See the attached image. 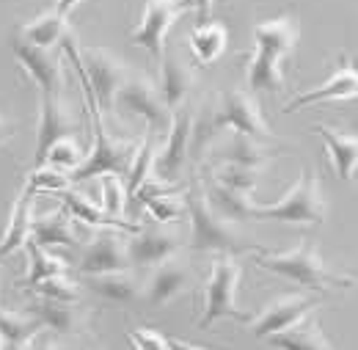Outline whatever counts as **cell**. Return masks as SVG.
Wrapping results in <instances>:
<instances>
[{
    "instance_id": "26",
    "label": "cell",
    "mask_w": 358,
    "mask_h": 350,
    "mask_svg": "<svg viewBox=\"0 0 358 350\" xmlns=\"http://www.w3.org/2000/svg\"><path fill=\"white\" fill-rule=\"evenodd\" d=\"M31 240L45 246V248H55V246H64V248H75L78 246V237H75V229H72V216L64 210H52L45 216H34V229H31Z\"/></svg>"
},
{
    "instance_id": "34",
    "label": "cell",
    "mask_w": 358,
    "mask_h": 350,
    "mask_svg": "<svg viewBox=\"0 0 358 350\" xmlns=\"http://www.w3.org/2000/svg\"><path fill=\"white\" fill-rule=\"evenodd\" d=\"M210 176L224 182L234 190H243V193H254L257 185H259V176L262 169H248V166H237V163H213Z\"/></svg>"
},
{
    "instance_id": "7",
    "label": "cell",
    "mask_w": 358,
    "mask_h": 350,
    "mask_svg": "<svg viewBox=\"0 0 358 350\" xmlns=\"http://www.w3.org/2000/svg\"><path fill=\"white\" fill-rule=\"evenodd\" d=\"M116 108L143 119L146 130L157 132V135L169 132L171 119H174V111L166 105L160 86L155 80H149L146 75H138V72H130L127 80L122 83L119 94H116Z\"/></svg>"
},
{
    "instance_id": "3",
    "label": "cell",
    "mask_w": 358,
    "mask_h": 350,
    "mask_svg": "<svg viewBox=\"0 0 358 350\" xmlns=\"http://www.w3.org/2000/svg\"><path fill=\"white\" fill-rule=\"evenodd\" d=\"M185 207L190 220V248L193 251H210V254H240V251H254L257 243H248L234 220L224 218L207 199L201 185H190L185 190Z\"/></svg>"
},
{
    "instance_id": "27",
    "label": "cell",
    "mask_w": 358,
    "mask_h": 350,
    "mask_svg": "<svg viewBox=\"0 0 358 350\" xmlns=\"http://www.w3.org/2000/svg\"><path fill=\"white\" fill-rule=\"evenodd\" d=\"M204 193H207V199H210V204L229 220H254L251 218V207H254V199H251V193H243V190H234V188H229L224 182H218V179H213V176H207L204 179Z\"/></svg>"
},
{
    "instance_id": "2",
    "label": "cell",
    "mask_w": 358,
    "mask_h": 350,
    "mask_svg": "<svg viewBox=\"0 0 358 350\" xmlns=\"http://www.w3.org/2000/svg\"><path fill=\"white\" fill-rule=\"evenodd\" d=\"M61 50L66 52V58L80 72L83 91H86V105L99 108V111H113L116 108V94H119V88L133 69L116 52H110L105 47H83L80 50L78 36L72 31L61 42Z\"/></svg>"
},
{
    "instance_id": "32",
    "label": "cell",
    "mask_w": 358,
    "mask_h": 350,
    "mask_svg": "<svg viewBox=\"0 0 358 350\" xmlns=\"http://www.w3.org/2000/svg\"><path fill=\"white\" fill-rule=\"evenodd\" d=\"M83 160H86V152H83L80 141H78L75 135H64V138H58V141L50 144L42 166H52V169H61V172L69 174V172H75Z\"/></svg>"
},
{
    "instance_id": "10",
    "label": "cell",
    "mask_w": 358,
    "mask_h": 350,
    "mask_svg": "<svg viewBox=\"0 0 358 350\" xmlns=\"http://www.w3.org/2000/svg\"><path fill=\"white\" fill-rule=\"evenodd\" d=\"M193 119H196V111H193L187 102L174 111L171 127L166 132L163 146H157V158H155V174L160 176V179L177 182L179 174H182V169H185V163H187V155H190Z\"/></svg>"
},
{
    "instance_id": "19",
    "label": "cell",
    "mask_w": 358,
    "mask_h": 350,
    "mask_svg": "<svg viewBox=\"0 0 358 350\" xmlns=\"http://www.w3.org/2000/svg\"><path fill=\"white\" fill-rule=\"evenodd\" d=\"M273 158H278L275 149L243 132H231L221 146L213 149V163H237L248 169H265Z\"/></svg>"
},
{
    "instance_id": "22",
    "label": "cell",
    "mask_w": 358,
    "mask_h": 350,
    "mask_svg": "<svg viewBox=\"0 0 358 350\" xmlns=\"http://www.w3.org/2000/svg\"><path fill=\"white\" fill-rule=\"evenodd\" d=\"M28 312H31L34 317H39L42 326L50 328L52 334L72 337V334H83V331H86V314H83V309H78V304L42 298V301H36L34 307H28Z\"/></svg>"
},
{
    "instance_id": "16",
    "label": "cell",
    "mask_w": 358,
    "mask_h": 350,
    "mask_svg": "<svg viewBox=\"0 0 358 350\" xmlns=\"http://www.w3.org/2000/svg\"><path fill=\"white\" fill-rule=\"evenodd\" d=\"M348 102V99H358V66H356V58H348L342 55L339 58V66L336 72L320 83V86L309 88L303 94H298L295 99H289L284 105V113H295L301 108H309V105H317V102Z\"/></svg>"
},
{
    "instance_id": "35",
    "label": "cell",
    "mask_w": 358,
    "mask_h": 350,
    "mask_svg": "<svg viewBox=\"0 0 358 350\" xmlns=\"http://www.w3.org/2000/svg\"><path fill=\"white\" fill-rule=\"evenodd\" d=\"M99 204L105 207L108 216L113 218H122L124 210H127V199H130V190H127V182L122 174H102L99 176Z\"/></svg>"
},
{
    "instance_id": "5",
    "label": "cell",
    "mask_w": 358,
    "mask_h": 350,
    "mask_svg": "<svg viewBox=\"0 0 358 350\" xmlns=\"http://www.w3.org/2000/svg\"><path fill=\"white\" fill-rule=\"evenodd\" d=\"M240 279H243V267L237 254H215V262L210 265V276L204 281V307L199 317V328H210L224 317L240 323H248L254 317L237 304Z\"/></svg>"
},
{
    "instance_id": "29",
    "label": "cell",
    "mask_w": 358,
    "mask_h": 350,
    "mask_svg": "<svg viewBox=\"0 0 358 350\" xmlns=\"http://www.w3.org/2000/svg\"><path fill=\"white\" fill-rule=\"evenodd\" d=\"M17 34H20L25 42L36 44V47L55 50V47H61V42L66 39L69 25H66V17H64V14H58V11L52 8V11H45V14L34 17L31 22H25Z\"/></svg>"
},
{
    "instance_id": "11",
    "label": "cell",
    "mask_w": 358,
    "mask_h": 350,
    "mask_svg": "<svg viewBox=\"0 0 358 350\" xmlns=\"http://www.w3.org/2000/svg\"><path fill=\"white\" fill-rule=\"evenodd\" d=\"M182 248H185V237L174 229L138 226L127 237V254H130V265L135 267H155L177 257Z\"/></svg>"
},
{
    "instance_id": "33",
    "label": "cell",
    "mask_w": 358,
    "mask_h": 350,
    "mask_svg": "<svg viewBox=\"0 0 358 350\" xmlns=\"http://www.w3.org/2000/svg\"><path fill=\"white\" fill-rule=\"evenodd\" d=\"M25 248H28V254H31V270H28V276H25L22 284H36V281H42L47 276H55V273H66V270H69L66 260L55 257L50 248L34 243V240H28Z\"/></svg>"
},
{
    "instance_id": "18",
    "label": "cell",
    "mask_w": 358,
    "mask_h": 350,
    "mask_svg": "<svg viewBox=\"0 0 358 350\" xmlns=\"http://www.w3.org/2000/svg\"><path fill=\"white\" fill-rule=\"evenodd\" d=\"M64 135H75V119L69 116L61 97L42 94V111H39V127H36V163L34 166L45 163V152L50 149V144Z\"/></svg>"
},
{
    "instance_id": "30",
    "label": "cell",
    "mask_w": 358,
    "mask_h": 350,
    "mask_svg": "<svg viewBox=\"0 0 358 350\" xmlns=\"http://www.w3.org/2000/svg\"><path fill=\"white\" fill-rule=\"evenodd\" d=\"M42 320L34 317L31 312H14V309H0V331L8 342V348H28L31 340L42 331Z\"/></svg>"
},
{
    "instance_id": "40",
    "label": "cell",
    "mask_w": 358,
    "mask_h": 350,
    "mask_svg": "<svg viewBox=\"0 0 358 350\" xmlns=\"http://www.w3.org/2000/svg\"><path fill=\"white\" fill-rule=\"evenodd\" d=\"M190 6H193V11L199 14V22H207V20H210V14H213L215 0H190Z\"/></svg>"
},
{
    "instance_id": "6",
    "label": "cell",
    "mask_w": 358,
    "mask_h": 350,
    "mask_svg": "<svg viewBox=\"0 0 358 350\" xmlns=\"http://www.w3.org/2000/svg\"><path fill=\"white\" fill-rule=\"evenodd\" d=\"M89 111H91V119H94V146H91V152L86 155V160L75 172H69L72 185L86 182V179H96V176L102 174L127 176L130 166H133L135 152H138V144L135 141H119V138H113L110 132L105 130V125H102L99 108H89Z\"/></svg>"
},
{
    "instance_id": "21",
    "label": "cell",
    "mask_w": 358,
    "mask_h": 350,
    "mask_svg": "<svg viewBox=\"0 0 358 350\" xmlns=\"http://www.w3.org/2000/svg\"><path fill=\"white\" fill-rule=\"evenodd\" d=\"M31 229H34V190L25 185L20 190V196L14 199V204H11L6 234L0 237V260L6 254H14V251H20V248L28 246Z\"/></svg>"
},
{
    "instance_id": "23",
    "label": "cell",
    "mask_w": 358,
    "mask_h": 350,
    "mask_svg": "<svg viewBox=\"0 0 358 350\" xmlns=\"http://www.w3.org/2000/svg\"><path fill=\"white\" fill-rule=\"evenodd\" d=\"M193 86H196L193 69L179 58L177 52H169V50H166V55H163V61H160V94H163L166 105H169L171 111L182 108V105L187 102Z\"/></svg>"
},
{
    "instance_id": "28",
    "label": "cell",
    "mask_w": 358,
    "mask_h": 350,
    "mask_svg": "<svg viewBox=\"0 0 358 350\" xmlns=\"http://www.w3.org/2000/svg\"><path fill=\"white\" fill-rule=\"evenodd\" d=\"M187 44H190V52H193L196 64L210 66V64H215L224 55L226 44H229V31H226L224 22L207 20V22H199L193 28Z\"/></svg>"
},
{
    "instance_id": "31",
    "label": "cell",
    "mask_w": 358,
    "mask_h": 350,
    "mask_svg": "<svg viewBox=\"0 0 358 350\" xmlns=\"http://www.w3.org/2000/svg\"><path fill=\"white\" fill-rule=\"evenodd\" d=\"M245 86L251 94H259V91H284V66L281 64H273L265 61L254 52H248V61H245Z\"/></svg>"
},
{
    "instance_id": "41",
    "label": "cell",
    "mask_w": 358,
    "mask_h": 350,
    "mask_svg": "<svg viewBox=\"0 0 358 350\" xmlns=\"http://www.w3.org/2000/svg\"><path fill=\"white\" fill-rule=\"evenodd\" d=\"M11 138H14V125L0 113V146H3V144H8Z\"/></svg>"
},
{
    "instance_id": "8",
    "label": "cell",
    "mask_w": 358,
    "mask_h": 350,
    "mask_svg": "<svg viewBox=\"0 0 358 350\" xmlns=\"http://www.w3.org/2000/svg\"><path fill=\"white\" fill-rule=\"evenodd\" d=\"M187 11H193L190 0H146L130 39H133V44L143 47L160 64L166 55V42H169L174 22Z\"/></svg>"
},
{
    "instance_id": "24",
    "label": "cell",
    "mask_w": 358,
    "mask_h": 350,
    "mask_svg": "<svg viewBox=\"0 0 358 350\" xmlns=\"http://www.w3.org/2000/svg\"><path fill=\"white\" fill-rule=\"evenodd\" d=\"M58 196H61V202H64L66 213H69L75 220H83L86 226H94V229H124V232H135V229H138L135 223H127V220L108 216V213H105V207H102L99 202L89 199V196H86V193H80V190L66 188V190H61Z\"/></svg>"
},
{
    "instance_id": "43",
    "label": "cell",
    "mask_w": 358,
    "mask_h": 350,
    "mask_svg": "<svg viewBox=\"0 0 358 350\" xmlns=\"http://www.w3.org/2000/svg\"><path fill=\"white\" fill-rule=\"evenodd\" d=\"M0 348H8V342H6V337H3V331H0Z\"/></svg>"
},
{
    "instance_id": "12",
    "label": "cell",
    "mask_w": 358,
    "mask_h": 350,
    "mask_svg": "<svg viewBox=\"0 0 358 350\" xmlns=\"http://www.w3.org/2000/svg\"><path fill=\"white\" fill-rule=\"evenodd\" d=\"M254 55L273 61V64H284L301 39V25H298V17L292 14H281V17H273L265 22H257L254 31Z\"/></svg>"
},
{
    "instance_id": "42",
    "label": "cell",
    "mask_w": 358,
    "mask_h": 350,
    "mask_svg": "<svg viewBox=\"0 0 358 350\" xmlns=\"http://www.w3.org/2000/svg\"><path fill=\"white\" fill-rule=\"evenodd\" d=\"M80 3H83V0H55V11L64 14V17H69Z\"/></svg>"
},
{
    "instance_id": "37",
    "label": "cell",
    "mask_w": 358,
    "mask_h": 350,
    "mask_svg": "<svg viewBox=\"0 0 358 350\" xmlns=\"http://www.w3.org/2000/svg\"><path fill=\"white\" fill-rule=\"evenodd\" d=\"M146 213L160 223H174L182 216H187V207H185V193H163V196H155V199H146L143 202Z\"/></svg>"
},
{
    "instance_id": "1",
    "label": "cell",
    "mask_w": 358,
    "mask_h": 350,
    "mask_svg": "<svg viewBox=\"0 0 358 350\" xmlns=\"http://www.w3.org/2000/svg\"><path fill=\"white\" fill-rule=\"evenodd\" d=\"M254 265L275 273L298 287H306L312 293H325V290H348L356 287L358 276H345V273H334L328 265L322 262L314 240H301L295 248L289 251H270L265 246H257L254 251Z\"/></svg>"
},
{
    "instance_id": "39",
    "label": "cell",
    "mask_w": 358,
    "mask_h": 350,
    "mask_svg": "<svg viewBox=\"0 0 358 350\" xmlns=\"http://www.w3.org/2000/svg\"><path fill=\"white\" fill-rule=\"evenodd\" d=\"M130 342L141 350H174L171 340L163 337V334L155 331V328H133V331H130Z\"/></svg>"
},
{
    "instance_id": "38",
    "label": "cell",
    "mask_w": 358,
    "mask_h": 350,
    "mask_svg": "<svg viewBox=\"0 0 358 350\" xmlns=\"http://www.w3.org/2000/svg\"><path fill=\"white\" fill-rule=\"evenodd\" d=\"M72 185V179L66 172L61 169H52V166H36L31 174H28V188L34 193H61Z\"/></svg>"
},
{
    "instance_id": "17",
    "label": "cell",
    "mask_w": 358,
    "mask_h": 350,
    "mask_svg": "<svg viewBox=\"0 0 358 350\" xmlns=\"http://www.w3.org/2000/svg\"><path fill=\"white\" fill-rule=\"evenodd\" d=\"M317 135L325 141L328 149V160L334 174L342 182H353L358 176V135L356 132L336 130L331 125H314Z\"/></svg>"
},
{
    "instance_id": "25",
    "label": "cell",
    "mask_w": 358,
    "mask_h": 350,
    "mask_svg": "<svg viewBox=\"0 0 358 350\" xmlns=\"http://www.w3.org/2000/svg\"><path fill=\"white\" fill-rule=\"evenodd\" d=\"M270 345L275 348H287V350H325V348H334V342L325 337L320 320L314 317L312 312L306 317H301L298 323H292L289 328L278 331L268 337Z\"/></svg>"
},
{
    "instance_id": "4",
    "label": "cell",
    "mask_w": 358,
    "mask_h": 350,
    "mask_svg": "<svg viewBox=\"0 0 358 350\" xmlns=\"http://www.w3.org/2000/svg\"><path fill=\"white\" fill-rule=\"evenodd\" d=\"M328 216V202L320 188V179L312 169L301 172L298 182L275 202H254L251 218L254 220H281V223H309L320 226Z\"/></svg>"
},
{
    "instance_id": "13",
    "label": "cell",
    "mask_w": 358,
    "mask_h": 350,
    "mask_svg": "<svg viewBox=\"0 0 358 350\" xmlns=\"http://www.w3.org/2000/svg\"><path fill=\"white\" fill-rule=\"evenodd\" d=\"M130 254H127V237L119 234V229H99L80 254L78 270L80 276L94 273H110V270H127Z\"/></svg>"
},
{
    "instance_id": "36",
    "label": "cell",
    "mask_w": 358,
    "mask_h": 350,
    "mask_svg": "<svg viewBox=\"0 0 358 350\" xmlns=\"http://www.w3.org/2000/svg\"><path fill=\"white\" fill-rule=\"evenodd\" d=\"M34 293L39 298H52V301H69V304H78L80 301V284L72 281L66 273H55V276H47L42 281L31 284Z\"/></svg>"
},
{
    "instance_id": "15",
    "label": "cell",
    "mask_w": 358,
    "mask_h": 350,
    "mask_svg": "<svg viewBox=\"0 0 358 350\" xmlns=\"http://www.w3.org/2000/svg\"><path fill=\"white\" fill-rule=\"evenodd\" d=\"M317 307H320L317 295H281L248 320V331L259 340H268L273 334L289 328L292 323H298L301 317H306Z\"/></svg>"
},
{
    "instance_id": "14",
    "label": "cell",
    "mask_w": 358,
    "mask_h": 350,
    "mask_svg": "<svg viewBox=\"0 0 358 350\" xmlns=\"http://www.w3.org/2000/svg\"><path fill=\"white\" fill-rule=\"evenodd\" d=\"M193 281H196L193 267L185 260H179V257H171L166 262L155 265L141 298L146 301V307L160 309L166 304H171V301H177L179 295H185L193 287Z\"/></svg>"
},
{
    "instance_id": "20",
    "label": "cell",
    "mask_w": 358,
    "mask_h": 350,
    "mask_svg": "<svg viewBox=\"0 0 358 350\" xmlns=\"http://www.w3.org/2000/svg\"><path fill=\"white\" fill-rule=\"evenodd\" d=\"M83 287H89L94 295L110 301V304H135L143 295V284L130 270H110V273H94L83 276Z\"/></svg>"
},
{
    "instance_id": "9",
    "label": "cell",
    "mask_w": 358,
    "mask_h": 350,
    "mask_svg": "<svg viewBox=\"0 0 358 350\" xmlns=\"http://www.w3.org/2000/svg\"><path fill=\"white\" fill-rule=\"evenodd\" d=\"M11 52L17 64L34 78V83L42 88L45 97H61L64 94V55L58 50H45L36 44L25 42L20 34L11 36Z\"/></svg>"
}]
</instances>
